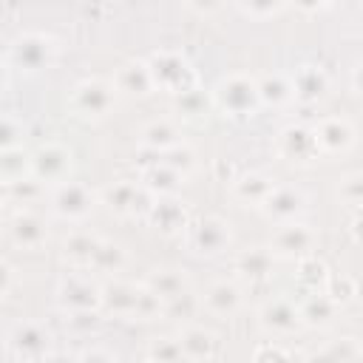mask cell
<instances>
[{
    "instance_id": "cell-1",
    "label": "cell",
    "mask_w": 363,
    "mask_h": 363,
    "mask_svg": "<svg viewBox=\"0 0 363 363\" xmlns=\"http://www.w3.org/2000/svg\"><path fill=\"white\" fill-rule=\"evenodd\" d=\"M213 105L224 111L227 116H252L261 105L258 82L247 74H230L221 77L213 88Z\"/></svg>"
},
{
    "instance_id": "cell-2",
    "label": "cell",
    "mask_w": 363,
    "mask_h": 363,
    "mask_svg": "<svg viewBox=\"0 0 363 363\" xmlns=\"http://www.w3.org/2000/svg\"><path fill=\"white\" fill-rule=\"evenodd\" d=\"M54 57H57V43L40 31L17 34L6 48V62L20 71H43L54 62Z\"/></svg>"
},
{
    "instance_id": "cell-3",
    "label": "cell",
    "mask_w": 363,
    "mask_h": 363,
    "mask_svg": "<svg viewBox=\"0 0 363 363\" xmlns=\"http://www.w3.org/2000/svg\"><path fill=\"white\" fill-rule=\"evenodd\" d=\"M6 349L26 363H43L51 354V332L40 320H17L6 332Z\"/></svg>"
},
{
    "instance_id": "cell-4",
    "label": "cell",
    "mask_w": 363,
    "mask_h": 363,
    "mask_svg": "<svg viewBox=\"0 0 363 363\" xmlns=\"http://www.w3.org/2000/svg\"><path fill=\"white\" fill-rule=\"evenodd\" d=\"M147 65H150L156 88H164V91H170L176 96L190 91V88H196V74H193L190 62L179 51H156Z\"/></svg>"
},
{
    "instance_id": "cell-5",
    "label": "cell",
    "mask_w": 363,
    "mask_h": 363,
    "mask_svg": "<svg viewBox=\"0 0 363 363\" xmlns=\"http://www.w3.org/2000/svg\"><path fill=\"white\" fill-rule=\"evenodd\" d=\"M113 96H116V85L105 82V79H82L74 85L71 91V111L82 119H102L108 116V111L113 108Z\"/></svg>"
},
{
    "instance_id": "cell-6",
    "label": "cell",
    "mask_w": 363,
    "mask_h": 363,
    "mask_svg": "<svg viewBox=\"0 0 363 363\" xmlns=\"http://www.w3.org/2000/svg\"><path fill=\"white\" fill-rule=\"evenodd\" d=\"M57 301L65 312L79 309H99L102 306V286L91 278V272H68L57 286Z\"/></svg>"
},
{
    "instance_id": "cell-7",
    "label": "cell",
    "mask_w": 363,
    "mask_h": 363,
    "mask_svg": "<svg viewBox=\"0 0 363 363\" xmlns=\"http://www.w3.org/2000/svg\"><path fill=\"white\" fill-rule=\"evenodd\" d=\"M71 170V150L60 142H45L31 153V176L43 184H62L68 182Z\"/></svg>"
},
{
    "instance_id": "cell-8",
    "label": "cell",
    "mask_w": 363,
    "mask_h": 363,
    "mask_svg": "<svg viewBox=\"0 0 363 363\" xmlns=\"http://www.w3.org/2000/svg\"><path fill=\"white\" fill-rule=\"evenodd\" d=\"M102 201L116 216H136V213H145L147 216L150 207H153L150 190L142 182H128V179H119V182L108 184L102 190Z\"/></svg>"
},
{
    "instance_id": "cell-9",
    "label": "cell",
    "mask_w": 363,
    "mask_h": 363,
    "mask_svg": "<svg viewBox=\"0 0 363 363\" xmlns=\"http://www.w3.org/2000/svg\"><path fill=\"white\" fill-rule=\"evenodd\" d=\"M94 201H96L94 190L82 182H62L51 193V210L65 221H82L94 210Z\"/></svg>"
},
{
    "instance_id": "cell-10",
    "label": "cell",
    "mask_w": 363,
    "mask_h": 363,
    "mask_svg": "<svg viewBox=\"0 0 363 363\" xmlns=\"http://www.w3.org/2000/svg\"><path fill=\"white\" fill-rule=\"evenodd\" d=\"M230 238H233L230 224L218 216H204L187 227V244L199 255H218L221 250L230 247Z\"/></svg>"
},
{
    "instance_id": "cell-11",
    "label": "cell",
    "mask_w": 363,
    "mask_h": 363,
    "mask_svg": "<svg viewBox=\"0 0 363 363\" xmlns=\"http://www.w3.org/2000/svg\"><path fill=\"white\" fill-rule=\"evenodd\" d=\"M315 241H318V235L309 224L286 221V224H278V230L272 233L269 250H272V255H284V258H306V255H312Z\"/></svg>"
},
{
    "instance_id": "cell-12",
    "label": "cell",
    "mask_w": 363,
    "mask_h": 363,
    "mask_svg": "<svg viewBox=\"0 0 363 363\" xmlns=\"http://www.w3.org/2000/svg\"><path fill=\"white\" fill-rule=\"evenodd\" d=\"M6 235H9V241L14 247L34 252V250H40L48 241V227H45V221L37 213H31V210H14L9 216V221H6Z\"/></svg>"
},
{
    "instance_id": "cell-13",
    "label": "cell",
    "mask_w": 363,
    "mask_h": 363,
    "mask_svg": "<svg viewBox=\"0 0 363 363\" xmlns=\"http://www.w3.org/2000/svg\"><path fill=\"white\" fill-rule=\"evenodd\" d=\"M258 323L269 335H289L303 320H301V309L289 298H272L258 309Z\"/></svg>"
},
{
    "instance_id": "cell-14",
    "label": "cell",
    "mask_w": 363,
    "mask_h": 363,
    "mask_svg": "<svg viewBox=\"0 0 363 363\" xmlns=\"http://www.w3.org/2000/svg\"><path fill=\"white\" fill-rule=\"evenodd\" d=\"M303 204H306V196H303L301 187L275 184V187L269 190V196L264 199L261 210H264L267 218H275V221L286 224V221H295V216L303 210Z\"/></svg>"
},
{
    "instance_id": "cell-15",
    "label": "cell",
    "mask_w": 363,
    "mask_h": 363,
    "mask_svg": "<svg viewBox=\"0 0 363 363\" xmlns=\"http://www.w3.org/2000/svg\"><path fill=\"white\" fill-rule=\"evenodd\" d=\"M315 142H318V150L323 153H346L354 142V130L346 119L340 116H332V119H320L315 128Z\"/></svg>"
},
{
    "instance_id": "cell-16",
    "label": "cell",
    "mask_w": 363,
    "mask_h": 363,
    "mask_svg": "<svg viewBox=\"0 0 363 363\" xmlns=\"http://www.w3.org/2000/svg\"><path fill=\"white\" fill-rule=\"evenodd\" d=\"M113 85H116L119 94H128V96H145V94H150V88H156L150 65L142 62V60L122 62L116 77H113Z\"/></svg>"
},
{
    "instance_id": "cell-17",
    "label": "cell",
    "mask_w": 363,
    "mask_h": 363,
    "mask_svg": "<svg viewBox=\"0 0 363 363\" xmlns=\"http://www.w3.org/2000/svg\"><path fill=\"white\" fill-rule=\"evenodd\" d=\"M99 244H102L99 235H94V233H88V230H74V233H68V235L62 238V258L71 261V267L85 269V267L94 264Z\"/></svg>"
},
{
    "instance_id": "cell-18",
    "label": "cell",
    "mask_w": 363,
    "mask_h": 363,
    "mask_svg": "<svg viewBox=\"0 0 363 363\" xmlns=\"http://www.w3.org/2000/svg\"><path fill=\"white\" fill-rule=\"evenodd\" d=\"M241 301H244V292L235 281H216L201 295V306L213 315H233V312H238Z\"/></svg>"
},
{
    "instance_id": "cell-19",
    "label": "cell",
    "mask_w": 363,
    "mask_h": 363,
    "mask_svg": "<svg viewBox=\"0 0 363 363\" xmlns=\"http://www.w3.org/2000/svg\"><path fill=\"white\" fill-rule=\"evenodd\" d=\"M139 289L142 284H128V281H113L102 286V306L113 312L116 318H136V303H139Z\"/></svg>"
},
{
    "instance_id": "cell-20",
    "label": "cell",
    "mask_w": 363,
    "mask_h": 363,
    "mask_svg": "<svg viewBox=\"0 0 363 363\" xmlns=\"http://www.w3.org/2000/svg\"><path fill=\"white\" fill-rule=\"evenodd\" d=\"M150 224L159 227L162 233H179L187 227V210L184 204H179L173 196H159L147 213Z\"/></svg>"
},
{
    "instance_id": "cell-21",
    "label": "cell",
    "mask_w": 363,
    "mask_h": 363,
    "mask_svg": "<svg viewBox=\"0 0 363 363\" xmlns=\"http://www.w3.org/2000/svg\"><path fill=\"white\" fill-rule=\"evenodd\" d=\"M139 142H142V147L162 156V153H167L170 147L179 145V128H176L173 119H153L139 130Z\"/></svg>"
},
{
    "instance_id": "cell-22",
    "label": "cell",
    "mask_w": 363,
    "mask_h": 363,
    "mask_svg": "<svg viewBox=\"0 0 363 363\" xmlns=\"http://www.w3.org/2000/svg\"><path fill=\"white\" fill-rule=\"evenodd\" d=\"M278 150H281L286 159H309V156L318 150L315 130L301 128V125L284 128V130L278 133Z\"/></svg>"
},
{
    "instance_id": "cell-23",
    "label": "cell",
    "mask_w": 363,
    "mask_h": 363,
    "mask_svg": "<svg viewBox=\"0 0 363 363\" xmlns=\"http://www.w3.org/2000/svg\"><path fill=\"white\" fill-rule=\"evenodd\" d=\"M179 340L187 360H213L218 354V337L204 326H187L179 335Z\"/></svg>"
},
{
    "instance_id": "cell-24",
    "label": "cell",
    "mask_w": 363,
    "mask_h": 363,
    "mask_svg": "<svg viewBox=\"0 0 363 363\" xmlns=\"http://www.w3.org/2000/svg\"><path fill=\"white\" fill-rule=\"evenodd\" d=\"M164 303L170 301V298H176V295H182V292H187L190 289V284H187V275L182 272V269H173V267H162V269H153L150 275H147V281H145Z\"/></svg>"
},
{
    "instance_id": "cell-25",
    "label": "cell",
    "mask_w": 363,
    "mask_h": 363,
    "mask_svg": "<svg viewBox=\"0 0 363 363\" xmlns=\"http://www.w3.org/2000/svg\"><path fill=\"white\" fill-rule=\"evenodd\" d=\"M326 85H329V79L318 65H301L292 74V88H295L298 99H306V102L320 99L326 94Z\"/></svg>"
},
{
    "instance_id": "cell-26",
    "label": "cell",
    "mask_w": 363,
    "mask_h": 363,
    "mask_svg": "<svg viewBox=\"0 0 363 363\" xmlns=\"http://www.w3.org/2000/svg\"><path fill=\"white\" fill-rule=\"evenodd\" d=\"M272 250L269 247H250L235 258V272H241L244 278H267L272 272Z\"/></svg>"
},
{
    "instance_id": "cell-27",
    "label": "cell",
    "mask_w": 363,
    "mask_h": 363,
    "mask_svg": "<svg viewBox=\"0 0 363 363\" xmlns=\"http://www.w3.org/2000/svg\"><path fill=\"white\" fill-rule=\"evenodd\" d=\"M301 309V320L309 326H326L335 318L337 303L329 298V292H309V298L298 306Z\"/></svg>"
},
{
    "instance_id": "cell-28",
    "label": "cell",
    "mask_w": 363,
    "mask_h": 363,
    "mask_svg": "<svg viewBox=\"0 0 363 363\" xmlns=\"http://www.w3.org/2000/svg\"><path fill=\"white\" fill-rule=\"evenodd\" d=\"M142 184H145L150 193L170 196V193L182 184V176H179L173 167H167L164 162H156V164L145 167V173H142Z\"/></svg>"
},
{
    "instance_id": "cell-29",
    "label": "cell",
    "mask_w": 363,
    "mask_h": 363,
    "mask_svg": "<svg viewBox=\"0 0 363 363\" xmlns=\"http://www.w3.org/2000/svg\"><path fill=\"white\" fill-rule=\"evenodd\" d=\"M45 193V184L34 176H26L20 182H11L6 184V201L9 204H17V210H28L34 201H40Z\"/></svg>"
},
{
    "instance_id": "cell-30",
    "label": "cell",
    "mask_w": 363,
    "mask_h": 363,
    "mask_svg": "<svg viewBox=\"0 0 363 363\" xmlns=\"http://www.w3.org/2000/svg\"><path fill=\"white\" fill-rule=\"evenodd\" d=\"M258 94H261V102L264 105H286L292 96H295V88H292V79L284 77V74H267L261 82H258Z\"/></svg>"
},
{
    "instance_id": "cell-31",
    "label": "cell",
    "mask_w": 363,
    "mask_h": 363,
    "mask_svg": "<svg viewBox=\"0 0 363 363\" xmlns=\"http://www.w3.org/2000/svg\"><path fill=\"white\" fill-rule=\"evenodd\" d=\"M0 176H3V184H11V182H20V179L31 176V153H26L23 147L3 150V156H0Z\"/></svg>"
},
{
    "instance_id": "cell-32",
    "label": "cell",
    "mask_w": 363,
    "mask_h": 363,
    "mask_svg": "<svg viewBox=\"0 0 363 363\" xmlns=\"http://www.w3.org/2000/svg\"><path fill=\"white\" fill-rule=\"evenodd\" d=\"M272 187H275V184H272L267 176H261V173H247V176H241V179L233 182V193H235L241 201H255L258 207L264 204V199L269 196Z\"/></svg>"
},
{
    "instance_id": "cell-33",
    "label": "cell",
    "mask_w": 363,
    "mask_h": 363,
    "mask_svg": "<svg viewBox=\"0 0 363 363\" xmlns=\"http://www.w3.org/2000/svg\"><path fill=\"white\" fill-rule=\"evenodd\" d=\"M357 352H360V346L352 337H340V340L318 349L315 354H309L306 363H352Z\"/></svg>"
},
{
    "instance_id": "cell-34",
    "label": "cell",
    "mask_w": 363,
    "mask_h": 363,
    "mask_svg": "<svg viewBox=\"0 0 363 363\" xmlns=\"http://www.w3.org/2000/svg\"><path fill=\"white\" fill-rule=\"evenodd\" d=\"M147 360L150 363H187V354L179 337H156L147 349Z\"/></svg>"
},
{
    "instance_id": "cell-35",
    "label": "cell",
    "mask_w": 363,
    "mask_h": 363,
    "mask_svg": "<svg viewBox=\"0 0 363 363\" xmlns=\"http://www.w3.org/2000/svg\"><path fill=\"white\" fill-rule=\"evenodd\" d=\"M210 105H213V94L207 96V94L199 91V88H190V91H184V94L176 96V111H179L182 116H187V119L204 116V111H207Z\"/></svg>"
},
{
    "instance_id": "cell-36",
    "label": "cell",
    "mask_w": 363,
    "mask_h": 363,
    "mask_svg": "<svg viewBox=\"0 0 363 363\" xmlns=\"http://www.w3.org/2000/svg\"><path fill=\"white\" fill-rule=\"evenodd\" d=\"M91 267H94V269H99V272H119V269L125 267V250H122L119 244L102 241Z\"/></svg>"
},
{
    "instance_id": "cell-37",
    "label": "cell",
    "mask_w": 363,
    "mask_h": 363,
    "mask_svg": "<svg viewBox=\"0 0 363 363\" xmlns=\"http://www.w3.org/2000/svg\"><path fill=\"white\" fill-rule=\"evenodd\" d=\"M162 162L167 164V167H173L182 179L196 167V153H193V147H187V145H176V147H170L167 153H162Z\"/></svg>"
},
{
    "instance_id": "cell-38",
    "label": "cell",
    "mask_w": 363,
    "mask_h": 363,
    "mask_svg": "<svg viewBox=\"0 0 363 363\" xmlns=\"http://www.w3.org/2000/svg\"><path fill=\"white\" fill-rule=\"evenodd\" d=\"M23 119L17 113H6L3 122H0V147L3 150H11V147H23Z\"/></svg>"
},
{
    "instance_id": "cell-39",
    "label": "cell",
    "mask_w": 363,
    "mask_h": 363,
    "mask_svg": "<svg viewBox=\"0 0 363 363\" xmlns=\"http://www.w3.org/2000/svg\"><path fill=\"white\" fill-rule=\"evenodd\" d=\"M196 309H204V306H201V298L193 289H187V292H182V295H176L164 303V315H170V318H179V315L190 318V312H196Z\"/></svg>"
},
{
    "instance_id": "cell-40",
    "label": "cell",
    "mask_w": 363,
    "mask_h": 363,
    "mask_svg": "<svg viewBox=\"0 0 363 363\" xmlns=\"http://www.w3.org/2000/svg\"><path fill=\"white\" fill-rule=\"evenodd\" d=\"M99 309H79V312H65V329L77 335H88L99 326Z\"/></svg>"
},
{
    "instance_id": "cell-41",
    "label": "cell",
    "mask_w": 363,
    "mask_h": 363,
    "mask_svg": "<svg viewBox=\"0 0 363 363\" xmlns=\"http://www.w3.org/2000/svg\"><path fill=\"white\" fill-rule=\"evenodd\" d=\"M337 199L352 207H363V173H349L337 182Z\"/></svg>"
},
{
    "instance_id": "cell-42",
    "label": "cell",
    "mask_w": 363,
    "mask_h": 363,
    "mask_svg": "<svg viewBox=\"0 0 363 363\" xmlns=\"http://www.w3.org/2000/svg\"><path fill=\"white\" fill-rule=\"evenodd\" d=\"M298 278L306 281V284L312 286V292H318L315 286H318V281H326V267H323L318 258L306 255V258H301V272H298Z\"/></svg>"
},
{
    "instance_id": "cell-43",
    "label": "cell",
    "mask_w": 363,
    "mask_h": 363,
    "mask_svg": "<svg viewBox=\"0 0 363 363\" xmlns=\"http://www.w3.org/2000/svg\"><path fill=\"white\" fill-rule=\"evenodd\" d=\"M255 363H306V360L295 357L292 352H286L281 346H261L255 352Z\"/></svg>"
},
{
    "instance_id": "cell-44",
    "label": "cell",
    "mask_w": 363,
    "mask_h": 363,
    "mask_svg": "<svg viewBox=\"0 0 363 363\" xmlns=\"http://www.w3.org/2000/svg\"><path fill=\"white\" fill-rule=\"evenodd\" d=\"M77 363H116V354L108 352V349H102V346H88L77 357Z\"/></svg>"
},
{
    "instance_id": "cell-45",
    "label": "cell",
    "mask_w": 363,
    "mask_h": 363,
    "mask_svg": "<svg viewBox=\"0 0 363 363\" xmlns=\"http://www.w3.org/2000/svg\"><path fill=\"white\" fill-rule=\"evenodd\" d=\"M0 278H3V281H0V295L9 298V295H11V284H14V267H11L9 261L0 264Z\"/></svg>"
},
{
    "instance_id": "cell-46",
    "label": "cell",
    "mask_w": 363,
    "mask_h": 363,
    "mask_svg": "<svg viewBox=\"0 0 363 363\" xmlns=\"http://www.w3.org/2000/svg\"><path fill=\"white\" fill-rule=\"evenodd\" d=\"M43 363H77V357H74V354H68V352H51Z\"/></svg>"
},
{
    "instance_id": "cell-47",
    "label": "cell",
    "mask_w": 363,
    "mask_h": 363,
    "mask_svg": "<svg viewBox=\"0 0 363 363\" xmlns=\"http://www.w3.org/2000/svg\"><path fill=\"white\" fill-rule=\"evenodd\" d=\"M352 235H354V241L357 244H363V210L354 216V221H352Z\"/></svg>"
},
{
    "instance_id": "cell-48",
    "label": "cell",
    "mask_w": 363,
    "mask_h": 363,
    "mask_svg": "<svg viewBox=\"0 0 363 363\" xmlns=\"http://www.w3.org/2000/svg\"><path fill=\"white\" fill-rule=\"evenodd\" d=\"M352 85H354L357 94H363V62L354 65V71H352Z\"/></svg>"
},
{
    "instance_id": "cell-49",
    "label": "cell",
    "mask_w": 363,
    "mask_h": 363,
    "mask_svg": "<svg viewBox=\"0 0 363 363\" xmlns=\"http://www.w3.org/2000/svg\"><path fill=\"white\" fill-rule=\"evenodd\" d=\"M352 363H363V349H360V352L354 354V360H352Z\"/></svg>"
},
{
    "instance_id": "cell-50",
    "label": "cell",
    "mask_w": 363,
    "mask_h": 363,
    "mask_svg": "<svg viewBox=\"0 0 363 363\" xmlns=\"http://www.w3.org/2000/svg\"><path fill=\"white\" fill-rule=\"evenodd\" d=\"M142 363H150V360H142Z\"/></svg>"
}]
</instances>
